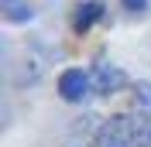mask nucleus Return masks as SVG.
Wrapping results in <instances>:
<instances>
[{
  "instance_id": "nucleus-4",
  "label": "nucleus",
  "mask_w": 151,
  "mask_h": 147,
  "mask_svg": "<svg viewBox=\"0 0 151 147\" xmlns=\"http://www.w3.org/2000/svg\"><path fill=\"white\" fill-rule=\"evenodd\" d=\"M100 17H103V4H100V0H89V4H83V7H76V14H72V28L83 34V31H89Z\"/></svg>"
},
{
  "instance_id": "nucleus-8",
  "label": "nucleus",
  "mask_w": 151,
  "mask_h": 147,
  "mask_svg": "<svg viewBox=\"0 0 151 147\" xmlns=\"http://www.w3.org/2000/svg\"><path fill=\"white\" fill-rule=\"evenodd\" d=\"M124 7L137 14V10H144V7H148V0H124Z\"/></svg>"
},
{
  "instance_id": "nucleus-1",
  "label": "nucleus",
  "mask_w": 151,
  "mask_h": 147,
  "mask_svg": "<svg viewBox=\"0 0 151 147\" xmlns=\"http://www.w3.org/2000/svg\"><path fill=\"white\" fill-rule=\"evenodd\" d=\"M96 147H137V123L134 116H110L96 133Z\"/></svg>"
},
{
  "instance_id": "nucleus-7",
  "label": "nucleus",
  "mask_w": 151,
  "mask_h": 147,
  "mask_svg": "<svg viewBox=\"0 0 151 147\" xmlns=\"http://www.w3.org/2000/svg\"><path fill=\"white\" fill-rule=\"evenodd\" d=\"M134 103L141 113H151V82H137L134 86Z\"/></svg>"
},
{
  "instance_id": "nucleus-2",
  "label": "nucleus",
  "mask_w": 151,
  "mask_h": 147,
  "mask_svg": "<svg viewBox=\"0 0 151 147\" xmlns=\"http://www.w3.org/2000/svg\"><path fill=\"white\" fill-rule=\"evenodd\" d=\"M89 86H93V79L83 69H65V72L58 75V92H62L65 103H83L89 96Z\"/></svg>"
},
{
  "instance_id": "nucleus-5",
  "label": "nucleus",
  "mask_w": 151,
  "mask_h": 147,
  "mask_svg": "<svg viewBox=\"0 0 151 147\" xmlns=\"http://www.w3.org/2000/svg\"><path fill=\"white\" fill-rule=\"evenodd\" d=\"M0 10L7 21H31V7L24 0H0Z\"/></svg>"
},
{
  "instance_id": "nucleus-6",
  "label": "nucleus",
  "mask_w": 151,
  "mask_h": 147,
  "mask_svg": "<svg viewBox=\"0 0 151 147\" xmlns=\"http://www.w3.org/2000/svg\"><path fill=\"white\" fill-rule=\"evenodd\" d=\"M134 123H137V147H151V113L137 110Z\"/></svg>"
},
{
  "instance_id": "nucleus-3",
  "label": "nucleus",
  "mask_w": 151,
  "mask_h": 147,
  "mask_svg": "<svg viewBox=\"0 0 151 147\" xmlns=\"http://www.w3.org/2000/svg\"><path fill=\"white\" fill-rule=\"evenodd\" d=\"M120 86H124V72L117 69V65H96V72H93V89L100 92V96H113Z\"/></svg>"
}]
</instances>
